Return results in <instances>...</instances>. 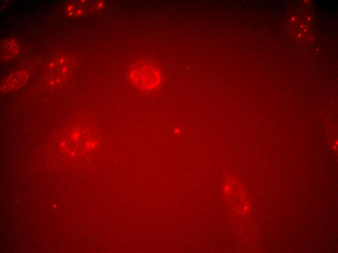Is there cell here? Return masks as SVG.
Masks as SVG:
<instances>
[{
	"label": "cell",
	"instance_id": "2",
	"mask_svg": "<svg viewBox=\"0 0 338 253\" xmlns=\"http://www.w3.org/2000/svg\"><path fill=\"white\" fill-rule=\"evenodd\" d=\"M28 79V75L25 71H16L4 81L1 86V91L7 92L17 89L24 86Z\"/></svg>",
	"mask_w": 338,
	"mask_h": 253
},
{
	"label": "cell",
	"instance_id": "1",
	"mask_svg": "<svg viewBox=\"0 0 338 253\" xmlns=\"http://www.w3.org/2000/svg\"><path fill=\"white\" fill-rule=\"evenodd\" d=\"M129 78L135 87L143 90H152L161 82V75L154 67L144 63H137L131 70Z\"/></svg>",
	"mask_w": 338,
	"mask_h": 253
},
{
	"label": "cell",
	"instance_id": "3",
	"mask_svg": "<svg viewBox=\"0 0 338 253\" xmlns=\"http://www.w3.org/2000/svg\"><path fill=\"white\" fill-rule=\"evenodd\" d=\"M18 43L13 38H6L0 44V57L4 61H9L18 53Z\"/></svg>",
	"mask_w": 338,
	"mask_h": 253
}]
</instances>
